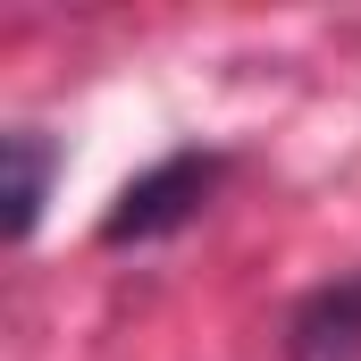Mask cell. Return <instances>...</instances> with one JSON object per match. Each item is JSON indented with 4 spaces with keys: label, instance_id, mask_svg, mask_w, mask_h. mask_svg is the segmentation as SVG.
Segmentation results:
<instances>
[{
    "label": "cell",
    "instance_id": "obj_1",
    "mask_svg": "<svg viewBox=\"0 0 361 361\" xmlns=\"http://www.w3.org/2000/svg\"><path fill=\"white\" fill-rule=\"evenodd\" d=\"M227 185V152H169L152 160L143 177L118 185V202L101 210V244H160V235H185L210 193Z\"/></svg>",
    "mask_w": 361,
    "mask_h": 361
},
{
    "label": "cell",
    "instance_id": "obj_2",
    "mask_svg": "<svg viewBox=\"0 0 361 361\" xmlns=\"http://www.w3.org/2000/svg\"><path fill=\"white\" fill-rule=\"evenodd\" d=\"M286 361H361V277H336V286L294 302Z\"/></svg>",
    "mask_w": 361,
    "mask_h": 361
},
{
    "label": "cell",
    "instance_id": "obj_3",
    "mask_svg": "<svg viewBox=\"0 0 361 361\" xmlns=\"http://www.w3.org/2000/svg\"><path fill=\"white\" fill-rule=\"evenodd\" d=\"M0 160H8V244H25L34 227H42V202H51V177H59V143L51 135H34V126H17L8 143H0Z\"/></svg>",
    "mask_w": 361,
    "mask_h": 361
}]
</instances>
